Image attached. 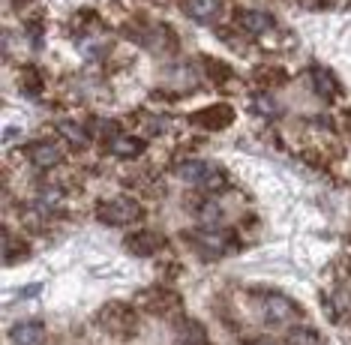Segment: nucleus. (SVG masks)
<instances>
[{
    "mask_svg": "<svg viewBox=\"0 0 351 345\" xmlns=\"http://www.w3.org/2000/svg\"><path fill=\"white\" fill-rule=\"evenodd\" d=\"M186 240H193L195 250L204 252L207 259H219V255H226V252H231V250H237V246H241V240H237L234 231H228V228H213V226L186 231Z\"/></svg>",
    "mask_w": 351,
    "mask_h": 345,
    "instance_id": "f257e3e1",
    "label": "nucleus"
},
{
    "mask_svg": "<svg viewBox=\"0 0 351 345\" xmlns=\"http://www.w3.org/2000/svg\"><path fill=\"white\" fill-rule=\"evenodd\" d=\"M141 216H145V207L126 195L102 198L97 204V219L106 222V226H130V222H138Z\"/></svg>",
    "mask_w": 351,
    "mask_h": 345,
    "instance_id": "f03ea898",
    "label": "nucleus"
},
{
    "mask_svg": "<svg viewBox=\"0 0 351 345\" xmlns=\"http://www.w3.org/2000/svg\"><path fill=\"white\" fill-rule=\"evenodd\" d=\"M99 327L111 336H117V340H126V336H135V331H138V316L126 303H108L99 312Z\"/></svg>",
    "mask_w": 351,
    "mask_h": 345,
    "instance_id": "7ed1b4c3",
    "label": "nucleus"
},
{
    "mask_svg": "<svg viewBox=\"0 0 351 345\" xmlns=\"http://www.w3.org/2000/svg\"><path fill=\"white\" fill-rule=\"evenodd\" d=\"M178 178L195 183V187H202V189H210V192L226 187V174H222V168L204 163V159H189V163L178 165Z\"/></svg>",
    "mask_w": 351,
    "mask_h": 345,
    "instance_id": "20e7f679",
    "label": "nucleus"
},
{
    "mask_svg": "<svg viewBox=\"0 0 351 345\" xmlns=\"http://www.w3.org/2000/svg\"><path fill=\"white\" fill-rule=\"evenodd\" d=\"M265 318L270 324L294 322V318H300V307L289 298V294H267L265 298Z\"/></svg>",
    "mask_w": 351,
    "mask_h": 345,
    "instance_id": "39448f33",
    "label": "nucleus"
},
{
    "mask_svg": "<svg viewBox=\"0 0 351 345\" xmlns=\"http://www.w3.org/2000/svg\"><path fill=\"white\" fill-rule=\"evenodd\" d=\"M27 159L34 163L36 168H43V171H49V168L54 165H60V159H63V150L58 147V144H51V141H34L27 147Z\"/></svg>",
    "mask_w": 351,
    "mask_h": 345,
    "instance_id": "423d86ee",
    "label": "nucleus"
},
{
    "mask_svg": "<svg viewBox=\"0 0 351 345\" xmlns=\"http://www.w3.org/2000/svg\"><path fill=\"white\" fill-rule=\"evenodd\" d=\"M123 243L132 255H154L165 246V237L156 235V231H135V235H130Z\"/></svg>",
    "mask_w": 351,
    "mask_h": 345,
    "instance_id": "0eeeda50",
    "label": "nucleus"
},
{
    "mask_svg": "<svg viewBox=\"0 0 351 345\" xmlns=\"http://www.w3.org/2000/svg\"><path fill=\"white\" fill-rule=\"evenodd\" d=\"M237 24L252 36H261L267 30H274V15L265 10H241L237 12Z\"/></svg>",
    "mask_w": 351,
    "mask_h": 345,
    "instance_id": "6e6552de",
    "label": "nucleus"
},
{
    "mask_svg": "<svg viewBox=\"0 0 351 345\" xmlns=\"http://www.w3.org/2000/svg\"><path fill=\"white\" fill-rule=\"evenodd\" d=\"M231 117H234V111L228 106H213V108H202L193 115V123L204 126V130H226L231 123Z\"/></svg>",
    "mask_w": 351,
    "mask_h": 345,
    "instance_id": "1a4fd4ad",
    "label": "nucleus"
},
{
    "mask_svg": "<svg viewBox=\"0 0 351 345\" xmlns=\"http://www.w3.org/2000/svg\"><path fill=\"white\" fill-rule=\"evenodd\" d=\"M183 10H186V15L193 21L207 24V21H217L222 15V0H186Z\"/></svg>",
    "mask_w": 351,
    "mask_h": 345,
    "instance_id": "9d476101",
    "label": "nucleus"
},
{
    "mask_svg": "<svg viewBox=\"0 0 351 345\" xmlns=\"http://www.w3.org/2000/svg\"><path fill=\"white\" fill-rule=\"evenodd\" d=\"M45 340V324L43 322H19L10 331L12 345H39Z\"/></svg>",
    "mask_w": 351,
    "mask_h": 345,
    "instance_id": "9b49d317",
    "label": "nucleus"
},
{
    "mask_svg": "<svg viewBox=\"0 0 351 345\" xmlns=\"http://www.w3.org/2000/svg\"><path fill=\"white\" fill-rule=\"evenodd\" d=\"M108 150H111L114 156H121V159H132V156H138L141 150H145V141L135 139V135L117 132L114 139H108Z\"/></svg>",
    "mask_w": 351,
    "mask_h": 345,
    "instance_id": "f8f14e48",
    "label": "nucleus"
},
{
    "mask_svg": "<svg viewBox=\"0 0 351 345\" xmlns=\"http://www.w3.org/2000/svg\"><path fill=\"white\" fill-rule=\"evenodd\" d=\"M330 312L337 322H351V285H337L330 292Z\"/></svg>",
    "mask_w": 351,
    "mask_h": 345,
    "instance_id": "ddd939ff",
    "label": "nucleus"
},
{
    "mask_svg": "<svg viewBox=\"0 0 351 345\" xmlns=\"http://www.w3.org/2000/svg\"><path fill=\"white\" fill-rule=\"evenodd\" d=\"M313 87H315V93L318 96H324V99H333V96L339 93V84H337V78H333V72L330 69H324V67H313Z\"/></svg>",
    "mask_w": 351,
    "mask_h": 345,
    "instance_id": "4468645a",
    "label": "nucleus"
},
{
    "mask_svg": "<svg viewBox=\"0 0 351 345\" xmlns=\"http://www.w3.org/2000/svg\"><path fill=\"white\" fill-rule=\"evenodd\" d=\"M174 345H210L207 342V333H204V327L198 324V322H183L178 327V340H174Z\"/></svg>",
    "mask_w": 351,
    "mask_h": 345,
    "instance_id": "2eb2a0df",
    "label": "nucleus"
},
{
    "mask_svg": "<svg viewBox=\"0 0 351 345\" xmlns=\"http://www.w3.org/2000/svg\"><path fill=\"white\" fill-rule=\"evenodd\" d=\"M285 342L289 345H318L322 336H318L313 327H291V331L285 333Z\"/></svg>",
    "mask_w": 351,
    "mask_h": 345,
    "instance_id": "dca6fc26",
    "label": "nucleus"
},
{
    "mask_svg": "<svg viewBox=\"0 0 351 345\" xmlns=\"http://www.w3.org/2000/svg\"><path fill=\"white\" fill-rule=\"evenodd\" d=\"M213 219H219V207L213 198H207L204 207L198 211V222H204V226H213Z\"/></svg>",
    "mask_w": 351,
    "mask_h": 345,
    "instance_id": "f3484780",
    "label": "nucleus"
},
{
    "mask_svg": "<svg viewBox=\"0 0 351 345\" xmlns=\"http://www.w3.org/2000/svg\"><path fill=\"white\" fill-rule=\"evenodd\" d=\"M60 132H63V139H69L73 144H84V141H87V135L78 130L75 123H60Z\"/></svg>",
    "mask_w": 351,
    "mask_h": 345,
    "instance_id": "a211bd4d",
    "label": "nucleus"
},
{
    "mask_svg": "<svg viewBox=\"0 0 351 345\" xmlns=\"http://www.w3.org/2000/svg\"><path fill=\"white\" fill-rule=\"evenodd\" d=\"M270 96H255V111H265V115H276V108L270 106Z\"/></svg>",
    "mask_w": 351,
    "mask_h": 345,
    "instance_id": "6ab92c4d",
    "label": "nucleus"
},
{
    "mask_svg": "<svg viewBox=\"0 0 351 345\" xmlns=\"http://www.w3.org/2000/svg\"><path fill=\"white\" fill-rule=\"evenodd\" d=\"M250 345H279V342H274V340H255V342H250Z\"/></svg>",
    "mask_w": 351,
    "mask_h": 345,
    "instance_id": "aec40b11",
    "label": "nucleus"
},
{
    "mask_svg": "<svg viewBox=\"0 0 351 345\" xmlns=\"http://www.w3.org/2000/svg\"><path fill=\"white\" fill-rule=\"evenodd\" d=\"M346 126H348V132H351V111H348V117H346Z\"/></svg>",
    "mask_w": 351,
    "mask_h": 345,
    "instance_id": "412c9836",
    "label": "nucleus"
}]
</instances>
